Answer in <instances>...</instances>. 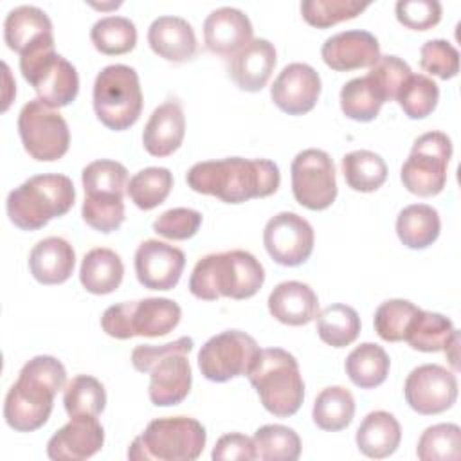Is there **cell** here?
I'll use <instances>...</instances> for the list:
<instances>
[{"instance_id": "cell-26", "label": "cell", "mask_w": 461, "mask_h": 461, "mask_svg": "<svg viewBox=\"0 0 461 461\" xmlns=\"http://www.w3.org/2000/svg\"><path fill=\"white\" fill-rule=\"evenodd\" d=\"M4 40L11 50L22 56L40 43L54 41L52 22L47 13L36 5H18L5 16Z\"/></svg>"}, {"instance_id": "cell-49", "label": "cell", "mask_w": 461, "mask_h": 461, "mask_svg": "<svg viewBox=\"0 0 461 461\" xmlns=\"http://www.w3.org/2000/svg\"><path fill=\"white\" fill-rule=\"evenodd\" d=\"M202 225V214L189 207H175L164 211L155 221L153 230L167 240H189Z\"/></svg>"}, {"instance_id": "cell-51", "label": "cell", "mask_w": 461, "mask_h": 461, "mask_svg": "<svg viewBox=\"0 0 461 461\" xmlns=\"http://www.w3.org/2000/svg\"><path fill=\"white\" fill-rule=\"evenodd\" d=\"M212 459L214 461H227V459H238V461H252L258 459L256 456V447L252 438L240 434V432H230L221 436L214 448H212Z\"/></svg>"}, {"instance_id": "cell-2", "label": "cell", "mask_w": 461, "mask_h": 461, "mask_svg": "<svg viewBox=\"0 0 461 461\" xmlns=\"http://www.w3.org/2000/svg\"><path fill=\"white\" fill-rule=\"evenodd\" d=\"M65 366L50 355H38L23 364L18 380L4 402L5 423L18 432H32L47 423L54 396L65 387Z\"/></svg>"}, {"instance_id": "cell-47", "label": "cell", "mask_w": 461, "mask_h": 461, "mask_svg": "<svg viewBox=\"0 0 461 461\" xmlns=\"http://www.w3.org/2000/svg\"><path fill=\"white\" fill-rule=\"evenodd\" d=\"M411 74H412L411 67L402 58L387 54L378 58V61L367 72V77L373 81V85L380 92L384 103H387L396 99L400 86Z\"/></svg>"}, {"instance_id": "cell-7", "label": "cell", "mask_w": 461, "mask_h": 461, "mask_svg": "<svg viewBox=\"0 0 461 461\" xmlns=\"http://www.w3.org/2000/svg\"><path fill=\"white\" fill-rule=\"evenodd\" d=\"M207 432L189 416L157 418L133 439L128 457L133 461H194L203 452Z\"/></svg>"}, {"instance_id": "cell-48", "label": "cell", "mask_w": 461, "mask_h": 461, "mask_svg": "<svg viewBox=\"0 0 461 461\" xmlns=\"http://www.w3.org/2000/svg\"><path fill=\"white\" fill-rule=\"evenodd\" d=\"M420 65L439 79H450L459 70V52L447 40H429L420 49Z\"/></svg>"}, {"instance_id": "cell-13", "label": "cell", "mask_w": 461, "mask_h": 461, "mask_svg": "<svg viewBox=\"0 0 461 461\" xmlns=\"http://www.w3.org/2000/svg\"><path fill=\"white\" fill-rule=\"evenodd\" d=\"M259 346L245 331L227 330L211 337L198 351V367L211 382L245 376L259 355Z\"/></svg>"}, {"instance_id": "cell-19", "label": "cell", "mask_w": 461, "mask_h": 461, "mask_svg": "<svg viewBox=\"0 0 461 461\" xmlns=\"http://www.w3.org/2000/svg\"><path fill=\"white\" fill-rule=\"evenodd\" d=\"M321 56L330 68L349 72L373 67L380 58V43L369 31H342L322 43Z\"/></svg>"}, {"instance_id": "cell-46", "label": "cell", "mask_w": 461, "mask_h": 461, "mask_svg": "<svg viewBox=\"0 0 461 461\" xmlns=\"http://www.w3.org/2000/svg\"><path fill=\"white\" fill-rule=\"evenodd\" d=\"M81 216L86 225L99 232H113L124 221V202L119 196H86Z\"/></svg>"}, {"instance_id": "cell-31", "label": "cell", "mask_w": 461, "mask_h": 461, "mask_svg": "<svg viewBox=\"0 0 461 461\" xmlns=\"http://www.w3.org/2000/svg\"><path fill=\"white\" fill-rule=\"evenodd\" d=\"M391 360L385 349L373 342H362L346 357V375L360 389H373L385 382Z\"/></svg>"}, {"instance_id": "cell-36", "label": "cell", "mask_w": 461, "mask_h": 461, "mask_svg": "<svg viewBox=\"0 0 461 461\" xmlns=\"http://www.w3.org/2000/svg\"><path fill=\"white\" fill-rule=\"evenodd\" d=\"M317 333L331 348H346L360 333V317L348 304H330L317 313Z\"/></svg>"}, {"instance_id": "cell-38", "label": "cell", "mask_w": 461, "mask_h": 461, "mask_svg": "<svg viewBox=\"0 0 461 461\" xmlns=\"http://www.w3.org/2000/svg\"><path fill=\"white\" fill-rule=\"evenodd\" d=\"M94 47L106 56H119L133 50L137 43V27L124 16H104L90 29Z\"/></svg>"}, {"instance_id": "cell-8", "label": "cell", "mask_w": 461, "mask_h": 461, "mask_svg": "<svg viewBox=\"0 0 461 461\" xmlns=\"http://www.w3.org/2000/svg\"><path fill=\"white\" fill-rule=\"evenodd\" d=\"M92 103L97 119L106 128L122 131L133 126L142 112L137 70L122 63L104 67L94 81Z\"/></svg>"}, {"instance_id": "cell-14", "label": "cell", "mask_w": 461, "mask_h": 461, "mask_svg": "<svg viewBox=\"0 0 461 461\" xmlns=\"http://www.w3.org/2000/svg\"><path fill=\"white\" fill-rule=\"evenodd\" d=\"M294 198L310 211L328 209L337 198L335 164L331 157L317 148L303 149L290 166Z\"/></svg>"}, {"instance_id": "cell-39", "label": "cell", "mask_w": 461, "mask_h": 461, "mask_svg": "<svg viewBox=\"0 0 461 461\" xmlns=\"http://www.w3.org/2000/svg\"><path fill=\"white\" fill-rule=\"evenodd\" d=\"M173 187V175L167 167H146L135 173L128 182L130 200L142 211H151L160 205Z\"/></svg>"}, {"instance_id": "cell-41", "label": "cell", "mask_w": 461, "mask_h": 461, "mask_svg": "<svg viewBox=\"0 0 461 461\" xmlns=\"http://www.w3.org/2000/svg\"><path fill=\"white\" fill-rule=\"evenodd\" d=\"M382 104L384 99L367 76L349 79L340 90V108L344 115L353 121H373L378 115Z\"/></svg>"}, {"instance_id": "cell-16", "label": "cell", "mask_w": 461, "mask_h": 461, "mask_svg": "<svg viewBox=\"0 0 461 461\" xmlns=\"http://www.w3.org/2000/svg\"><path fill=\"white\" fill-rule=\"evenodd\" d=\"M405 402L418 414H439L450 409L457 398V378L438 364L414 367L403 385Z\"/></svg>"}, {"instance_id": "cell-28", "label": "cell", "mask_w": 461, "mask_h": 461, "mask_svg": "<svg viewBox=\"0 0 461 461\" xmlns=\"http://www.w3.org/2000/svg\"><path fill=\"white\" fill-rule=\"evenodd\" d=\"M402 439V429L398 420L387 411L369 412L357 429L358 450L373 459H384L396 452Z\"/></svg>"}, {"instance_id": "cell-43", "label": "cell", "mask_w": 461, "mask_h": 461, "mask_svg": "<svg viewBox=\"0 0 461 461\" xmlns=\"http://www.w3.org/2000/svg\"><path fill=\"white\" fill-rule=\"evenodd\" d=\"M396 101L409 119H423L438 106L439 88L429 76L411 74L400 86Z\"/></svg>"}, {"instance_id": "cell-5", "label": "cell", "mask_w": 461, "mask_h": 461, "mask_svg": "<svg viewBox=\"0 0 461 461\" xmlns=\"http://www.w3.org/2000/svg\"><path fill=\"white\" fill-rule=\"evenodd\" d=\"M76 202V189L68 176L34 175L7 194L9 220L23 230L45 227L52 218L67 214Z\"/></svg>"}, {"instance_id": "cell-30", "label": "cell", "mask_w": 461, "mask_h": 461, "mask_svg": "<svg viewBox=\"0 0 461 461\" xmlns=\"http://www.w3.org/2000/svg\"><path fill=\"white\" fill-rule=\"evenodd\" d=\"M441 230L438 211L427 203H412L403 207L396 218V234L409 249H427Z\"/></svg>"}, {"instance_id": "cell-42", "label": "cell", "mask_w": 461, "mask_h": 461, "mask_svg": "<svg viewBox=\"0 0 461 461\" xmlns=\"http://www.w3.org/2000/svg\"><path fill=\"white\" fill-rule=\"evenodd\" d=\"M421 461H456L461 457V429L456 423H438L427 427L416 447Z\"/></svg>"}, {"instance_id": "cell-32", "label": "cell", "mask_w": 461, "mask_h": 461, "mask_svg": "<svg viewBox=\"0 0 461 461\" xmlns=\"http://www.w3.org/2000/svg\"><path fill=\"white\" fill-rule=\"evenodd\" d=\"M456 331L457 330L448 317L436 312L418 310L407 328L405 340L416 351L436 353L447 348Z\"/></svg>"}, {"instance_id": "cell-15", "label": "cell", "mask_w": 461, "mask_h": 461, "mask_svg": "<svg viewBox=\"0 0 461 461\" xmlns=\"http://www.w3.org/2000/svg\"><path fill=\"white\" fill-rule=\"evenodd\" d=\"M263 243L268 256L283 267L303 265L313 250V227L303 216L283 211L272 216L263 230Z\"/></svg>"}, {"instance_id": "cell-10", "label": "cell", "mask_w": 461, "mask_h": 461, "mask_svg": "<svg viewBox=\"0 0 461 461\" xmlns=\"http://www.w3.org/2000/svg\"><path fill=\"white\" fill-rule=\"evenodd\" d=\"M23 79L34 88L38 99L50 108L70 104L79 92L76 67L54 50V41L40 43L20 56Z\"/></svg>"}, {"instance_id": "cell-18", "label": "cell", "mask_w": 461, "mask_h": 461, "mask_svg": "<svg viewBox=\"0 0 461 461\" xmlns=\"http://www.w3.org/2000/svg\"><path fill=\"white\" fill-rule=\"evenodd\" d=\"M319 95L321 76L308 63L286 65L270 86L274 104L288 115L308 113L317 104Z\"/></svg>"}, {"instance_id": "cell-33", "label": "cell", "mask_w": 461, "mask_h": 461, "mask_svg": "<svg viewBox=\"0 0 461 461\" xmlns=\"http://www.w3.org/2000/svg\"><path fill=\"white\" fill-rule=\"evenodd\" d=\"M355 416V398L349 389L342 385H331L322 389L315 402L312 418L313 423L328 432L346 429Z\"/></svg>"}, {"instance_id": "cell-9", "label": "cell", "mask_w": 461, "mask_h": 461, "mask_svg": "<svg viewBox=\"0 0 461 461\" xmlns=\"http://www.w3.org/2000/svg\"><path fill=\"white\" fill-rule=\"evenodd\" d=\"M182 317L180 306L167 297L126 301L104 310L101 328L113 339L164 337L173 331Z\"/></svg>"}, {"instance_id": "cell-45", "label": "cell", "mask_w": 461, "mask_h": 461, "mask_svg": "<svg viewBox=\"0 0 461 461\" xmlns=\"http://www.w3.org/2000/svg\"><path fill=\"white\" fill-rule=\"evenodd\" d=\"M420 308L405 299H389L375 312V331L385 342L405 340L407 328Z\"/></svg>"}, {"instance_id": "cell-21", "label": "cell", "mask_w": 461, "mask_h": 461, "mask_svg": "<svg viewBox=\"0 0 461 461\" xmlns=\"http://www.w3.org/2000/svg\"><path fill=\"white\" fill-rule=\"evenodd\" d=\"M252 32L249 16L236 7H218L203 22L205 47L218 56L232 58L252 40Z\"/></svg>"}, {"instance_id": "cell-37", "label": "cell", "mask_w": 461, "mask_h": 461, "mask_svg": "<svg viewBox=\"0 0 461 461\" xmlns=\"http://www.w3.org/2000/svg\"><path fill=\"white\" fill-rule=\"evenodd\" d=\"M81 182L86 196L124 198L128 189V169L117 160L99 158L83 167Z\"/></svg>"}, {"instance_id": "cell-34", "label": "cell", "mask_w": 461, "mask_h": 461, "mask_svg": "<svg viewBox=\"0 0 461 461\" xmlns=\"http://www.w3.org/2000/svg\"><path fill=\"white\" fill-rule=\"evenodd\" d=\"M342 175L353 191L373 193L384 185L387 166L384 158L369 149H355L342 157Z\"/></svg>"}, {"instance_id": "cell-4", "label": "cell", "mask_w": 461, "mask_h": 461, "mask_svg": "<svg viewBox=\"0 0 461 461\" xmlns=\"http://www.w3.org/2000/svg\"><path fill=\"white\" fill-rule=\"evenodd\" d=\"M194 342L180 337L162 346L140 344L131 351V364L140 373H149L148 394L153 405L171 407L189 394L193 373L187 355Z\"/></svg>"}, {"instance_id": "cell-27", "label": "cell", "mask_w": 461, "mask_h": 461, "mask_svg": "<svg viewBox=\"0 0 461 461\" xmlns=\"http://www.w3.org/2000/svg\"><path fill=\"white\" fill-rule=\"evenodd\" d=\"M76 267L74 247L59 238L49 236L40 240L29 254V270L32 277L41 285L65 283Z\"/></svg>"}, {"instance_id": "cell-20", "label": "cell", "mask_w": 461, "mask_h": 461, "mask_svg": "<svg viewBox=\"0 0 461 461\" xmlns=\"http://www.w3.org/2000/svg\"><path fill=\"white\" fill-rule=\"evenodd\" d=\"M104 443V429L97 418H70L47 443V456L54 461H81L92 457Z\"/></svg>"}, {"instance_id": "cell-22", "label": "cell", "mask_w": 461, "mask_h": 461, "mask_svg": "<svg viewBox=\"0 0 461 461\" xmlns=\"http://www.w3.org/2000/svg\"><path fill=\"white\" fill-rule=\"evenodd\" d=\"M277 61L276 47L265 38L250 40L229 61V77L245 92H259L267 86Z\"/></svg>"}, {"instance_id": "cell-29", "label": "cell", "mask_w": 461, "mask_h": 461, "mask_svg": "<svg viewBox=\"0 0 461 461\" xmlns=\"http://www.w3.org/2000/svg\"><path fill=\"white\" fill-rule=\"evenodd\" d=\"M124 276V265L121 256L104 247L92 249L85 254L79 268V281L83 288L95 295H106L115 292Z\"/></svg>"}, {"instance_id": "cell-3", "label": "cell", "mask_w": 461, "mask_h": 461, "mask_svg": "<svg viewBox=\"0 0 461 461\" xmlns=\"http://www.w3.org/2000/svg\"><path fill=\"white\" fill-rule=\"evenodd\" d=\"M265 283V268L247 250L214 252L200 258L189 277V292L202 301L249 299Z\"/></svg>"}, {"instance_id": "cell-1", "label": "cell", "mask_w": 461, "mask_h": 461, "mask_svg": "<svg viewBox=\"0 0 461 461\" xmlns=\"http://www.w3.org/2000/svg\"><path fill=\"white\" fill-rule=\"evenodd\" d=\"M185 180L194 193L216 196L227 203H241L274 194L281 184V175L268 158L227 157L194 164Z\"/></svg>"}, {"instance_id": "cell-40", "label": "cell", "mask_w": 461, "mask_h": 461, "mask_svg": "<svg viewBox=\"0 0 461 461\" xmlns=\"http://www.w3.org/2000/svg\"><path fill=\"white\" fill-rule=\"evenodd\" d=\"M252 441L261 461H295L301 456L297 432L285 425H263L254 432Z\"/></svg>"}, {"instance_id": "cell-50", "label": "cell", "mask_w": 461, "mask_h": 461, "mask_svg": "<svg viewBox=\"0 0 461 461\" xmlns=\"http://www.w3.org/2000/svg\"><path fill=\"white\" fill-rule=\"evenodd\" d=\"M394 11L398 22L412 31H427L441 20V4L438 0H398Z\"/></svg>"}, {"instance_id": "cell-23", "label": "cell", "mask_w": 461, "mask_h": 461, "mask_svg": "<svg viewBox=\"0 0 461 461\" xmlns=\"http://www.w3.org/2000/svg\"><path fill=\"white\" fill-rule=\"evenodd\" d=\"M148 43L151 50L175 63L189 61L196 56L198 41L193 25L180 16H158L148 29Z\"/></svg>"}, {"instance_id": "cell-24", "label": "cell", "mask_w": 461, "mask_h": 461, "mask_svg": "<svg viewBox=\"0 0 461 461\" xmlns=\"http://www.w3.org/2000/svg\"><path fill=\"white\" fill-rule=\"evenodd\" d=\"M185 135L182 104L175 99L157 106L142 131L144 149L153 157H167L176 151Z\"/></svg>"}, {"instance_id": "cell-17", "label": "cell", "mask_w": 461, "mask_h": 461, "mask_svg": "<svg viewBox=\"0 0 461 461\" xmlns=\"http://www.w3.org/2000/svg\"><path fill=\"white\" fill-rule=\"evenodd\" d=\"M185 256L178 247L158 240H146L135 250V274L149 290H171L178 285Z\"/></svg>"}, {"instance_id": "cell-25", "label": "cell", "mask_w": 461, "mask_h": 461, "mask_svg": "<svg viewBox=\"0 0 461 461\" xmlns=\"http://www.w3.org/2000/svg\"><path fill=\"white\" fill-rule=\"evenodd\" d=\"M270 315L288 326H303L319 313L317 294L301 281H283L268 295Z\"/></svg>"}, {"instance_id": "cell-11", "label": "cell", "mask_w": 461, "mask_h": 461, "mask_svg": "<svg viewBox=\"0 0 461 461\" xmlns=\"http://www.w3.org/2000/svg\"><path fill=\"white\" fill-rule=\"evenodd\" d=\"M452 157V140L443 131L420 135L400 169L403 187L418 196H434L447 184V169Z\"/></svg>"}, {"instance_id": "cell-52", "label": "cell", "mask_w": 461, "mask_h": 461, "mask_svg": "<svg viewBox=\"0 0 461 461\" xmlns=\"http://www.w3.org/2000/svg\"><path fill=\"white\" fill-rule=\"evenodd\" d=\"M457 344H459V333L456 331V335L450 339V342H448L447 348L443 349L445 355L448 357V360H450V364H452L454 369H457Z\"/></svg>"}, {"instance_id": "cell-6", "label": "cell", "mask_w": 461, "mask_h": 461, "mask_svg": "<svg viewBox=\"0 0 461 461\" xmlns=\"http://www.w3.org/2000/svg\"><path fill=\"white\" fill-rule=\"evenodd\" d=\"M247 376L270 414L288 418L301 409L304 382L295 357L286 349H261Z\"/></svg>"}, {"instance_id": "cell-12", "label": "cell", "mask_w": 461, "mask_h": 461, "mask_svg": "<svg viewBox=\"0 0 461 461\" xmlns=\"http://www.w3.org/2000/svg\"><path fill=\"white\" fill-rule=\"evenodd\" d=\"M18 133L23 149L40 162L59 160L70 144L68 124L59 112L43 101L31 99L18 115Z\"/></svg>"}, {"instance_id": "cell-44", "label": "cell", "mask_w": 461, "mask_h": 461, "mask_svg": "<svg viewBox=\"0 0 461 461\" xmlns=\"http://www.w3.org/2000/svg\"><path fill=\"white\" fill-rule=\"evenodd\" d=\"M367 7L369 2L360 0H304L301 2V14L310 25L328 29L339 22L358 16Z\"/></svg>"}, {"instance_id": "cell-35", "label": "cell", "mask_w": 461, "mask_h": 461, "mask_svg": "<svg viewBox=\"0 0 461 461\" xmlns=\"http://www.w3.org/2000/svg\"><path fill=\"white\" fill-rule=\"evenodd\" d=\"M63 405L70 418H97L106 405L104 385L90 375H77L63 389Z\"/></svg>"}]
</instances>
